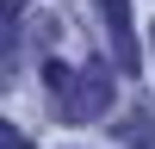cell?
I'll use <instances>...</instances> for the list:
<instances>
[{
    "instance_id": "1",
    "label": "cell",
    "mask_w": 155,
    "mask_h": 149,
    "mask_svg": "<svg viewBox=\"0 0 155 149\" xmlns=\"http://www.w3.org/2000/svg\"><path fill=\"white\" fill-rule=\"evenodd\" d=\"M44 87H50V106L56 118L87 124L112 106V74L106 68H68V62H44Z\"/></svg>"
},
{
    "instance_id": "3",
    "label": "cell",
    "mask_w": 155,
    "mask_h": 149,
    "mask_svg": "<svg viewBox=\"0 0 155 149\" xmlns=\"http://www.w3.org/2000/svg\"><path fill=\"white\" fill-rule=\"evenodd\" d=\"M0 149H31V137H19L6 118H0Z\"/></svg>"
},
{
    "instance_id": "2",
    "label": "cell",
    "mask_w": 155,
    "mask_h": 149,
    "mask_svg": "<svg viewBox=\"0 0 155 149\" xmlns=\"http://www.w3.org/2000/svg\"><path fill=\"white\" fill-rule=\"evenodd\" d=\"M99 12H106V31H112V50H118V68L137 74V25H130V0H99Z\"/></svg>"
}]
</instances>
